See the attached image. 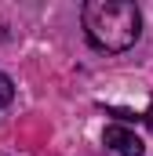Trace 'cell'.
<instances>
[{"mask_svg": "<svg viewBox=\"0 0 153 156\" xmlns=\"http://www.w3.org/2000/svg\"><path fill=\"white\" fill-rule=\"evenodd\" d=\"M146 123H150V127H153V105H150V113H146Z\"/></svg>", "mask_w": 153, "mask_h": 156, "instance_id": "4", "label": "cell"}, {"mask_svg": "<svg viewBox=\"0 0 153 156\" xmlns=\"http://www.w3.org/2000/svg\"><path fill=\"white\" fill-rule=\"evenodd\" d=\"M106 145H110L117 156H142V153H146L142 138L131 134L128 127H106Z\"/></svg>", "mask_w": 153, "mask_h": 156, "instance_id": "2", "label": "cell"}, {"mask_svg": "<svg viewBox=\"0 0 153 156\" xmlns=\"http://www.w3.org/2000/svg\"><path fill=\"white\" fill-rule=\"evenodd\" d=\"M80 22L99 51H128L142 33V15L131 0H88Z\"/></svg>", "mask_w": 153, "mask_h": 156, "instance_id": "1", "label": "cell"}, {"mask_svg": "<svg viewBox=\"0 0 153 156\" xmlns=\"http://www.w3.org/2000/svg\"><path fill=\"white\" fill-rule=\"evenodd\" d=\"M11 98H15V83H11V76H4V73H0V109H4Z\"/></svg>", "mask_w": 153, "mask_h": 156, "instance_id": "3", "label": "cell"}]
</instances>
